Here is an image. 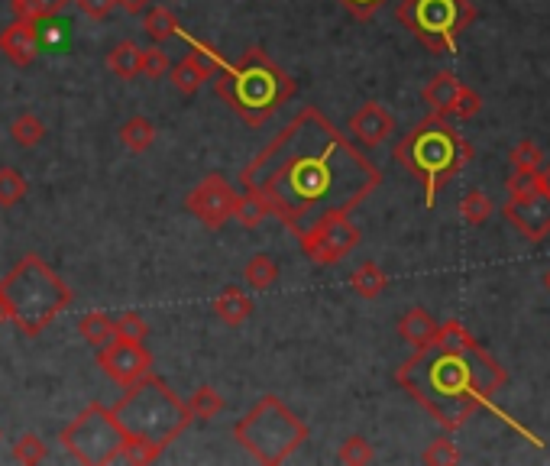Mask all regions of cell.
<instances>
[{
    "instance_id": "22",
    "label": "cell",
    "mask_w": 550,
    "mask_h": 466,
    "mask_svg": "<svg viewBox=\"0 0 550 466\" xmlns=\"http://www.w3.org/2000/svg\"><path fill=\"white\" fill-rule=\"evenodd\" d=\"M120 140L123 146L130 149V153H149L156 143V127H153V120H146V117H130L127 123L120 127Z\"/></svg>"
},
{
    "instance_id": "32",
    "label": "cell",
    "mask_w": 550,
    "mask_h": 466,
    "mask_svg": "<svg viewBox=\"0 0 550 466\" xmlns=\"http://www.w3.org/2000/svg\"><path fill=\"white\" fill-rule=\"evenodd\" d=\"M508 162H512V169H521V172H541L544 153L534 140H521L512 153H508Z\"/></svg>"
},
{
    "instance_id": "2",
    "label": "cell",
    "mask_w": 550,
    "mask_h": 466,
    "mask_svg": "<svg viewBox=\"0 0 550 466\" xmlns=\"http://www.w3.org/2000/svg\"><path fill=\"white\" fill-rule=\"evenodd\" d=\"M395 382L450 434L476 411H489L495 395L508 386V373L460 321L450 318L437 324L431 344L418 347L398 366Z\"/></svg>"
},
{
    "instance_id": "9",
    "label": "cell",
    "mask_w": 550,
    "mask_h": 466,
    "mask_svg": "<svg viewBox=\"0 0 550 466\" xmlns=\"http://www.w3.org/2000/svg\"><path fill=\"white\" fill-rule=\"evenodd\" d=\"M59 444L65 447L68 457H75L85 466H107L117 463L127 444V434L117 424L114 411L101 402H91L88 408H81V415H75L65 424L59 434Z\"/></svg>"
},
{
    "instance_id": "14",
    "label": "cell",
    "mask_w": 550,
    "mask_h": 466,
    "mask_svg": "<svg viewBox=\"0 0 550 466\" xmlns=\"http://www.w3.org/2000/svg\"><path fill=\"white\" fill-rule=\"evenodd\" d=\"M350 133L360 146L373 149L395 133V117L385 111L379 101H366L360 111L350 117Z\"/></svg>"
},
{
    "instance_id": "8",
    "label": "cell",
    "mask_w": 550,
    "mask_h": 466,
    "mask_svg": "<svg viewBox=\"0 0 550 466\" xmlns=\"http://www.w3.org/2000/svg\"><path fill=\"white\" fill-rule=\"evenodd\" d=\"M395 17L424 49L453 52L476 20V7L470 0H402Z\"/></svg>"
},
{
    "instance_id": "4",
    "label": "cell",
    "mask_w": 550,
    "mask_h": 466,
    "mask_svg": "<svg viewBox=\"0 0 550 466\" xmlns=\"http://www.w3.org/2000/svg\"><path fill=\"white\" fill-rule=\"evenodd\" d=\"M75 292L43 256L26 253L0 279V324H13L23 337H39L46 327L72 308Z\"/></svg>"
},
{
    "instance_id": "17",
    "label": "cell",
    "mask_w": 550,
    "mask_h": 466,
    "mask_svg": "<svg viewBox=\"0 0 550 466\" xmlns=\"http://www.w3.org/2000/svg\"><path fill=\"white\" fill-rule=\"evenodd\" d=\"M437 334V321L431 318L424 308H408L402 318H398V337L405 340V344L411 347H424V344H431Z\"/></svg>"
},
{
    "instance_id": "40",
    "label": "cell",
    "mask_w": 550,
    "mask_h": 466,
    "mask_svg": "<svg viewBox=\"0 0 550 466\" xmlns=\"http://www.w3.org/2000/svg\"><path fill=\"white\" fill-rule=\"evenodd\" d=\"M337 4H340L343 10H347L353 20H363V23H366V20H373L376 13H379L385 4H389V0H337Z\"/></svg>"
},
{
    "instance_id": "5",
    "label": "cell",
    "mask_w": 550,
    "mask_h": 466,
    "mask_svg": "<svg viewBox=\"0 0 550 466\" xmlns=\"http://www.w3.org/2000/svg\"><path fill=\"white\" fill-rule=\"evenodd\" d=\"M473 159V146L450 117L428 114L415 123L395 146V162L424 185V208H434L440 191L457 178Z\"/></svg>"
},
{
    "instance_id": "11",
    "label": "cell",
    "mask_w": 550,
    "mask_h": 466,
    "mask_svg": "<svg viewBox=\"0 0 550 466\" xmlns=\"http://www.w3.org/2000/svg\"><path fill=\"white\" fill-rule=\"evenodd\" d=\"M185 211L195 214L208 230H220L227 221H233V211H237V191H233V185L224 175L214 172L188 191Z\"/></svg>"
},
{
    "instance_id": "13",
    "label": "cell",
    "mask_w": 550,
    "mask_h": 466,
    "mask_svg": "<svg viewBox=\"0 0 550 466\" xmlns=\"http://www.w3.org/2000/svg\"><path fill=\"white\" fill-rule=\"evenodd\" d=\"M502 217L512 224L521 237L538 243L550 233V198L544 195V188H534L521 198H505Z\"/></svg>"
},
{
    "instance_id": "28",
    "label": "cell",
    "mask_w": 550,
    "mask_h": 466,
    "mask_svg": "<svg viewBox=\"0 0 550 466\" xmlns=\"http://www.w3.org/2000/svg\"><path fill=\"white\" fill-rule=\"evenodd\" d=\"M492 211H495V204H492V198L486 195V191H479V188H473V191H466L463 195V201H460V217L470 227H479V224H486L489 217H492Z\"/></svg>"
},
{
    "instance_id": "1",
    "label": "cell",
    "mask_w": 550,
    "mask_h": 466,
    "mask_svg": "<svg viewBox=\"0 0 550 466\" xmlns=\"http://www.w3.org/2000/svg\"><path fill=\"white\" fill-rule=\"evenodd\" d=\"M243 191L301 237L324 217L350 214L382 185V172L318 107H301L240 175Z\"/></svg>"
},
{
    "instance_id": "44",
    "label": "cell",
    "mask_w": 550,
    "mask_h": 466,
    "mask_svg": "<svg viewBox=\"0 0 550 466\" xmlns=\"http://www.w3.org/2000/svg\"><path fill=\"white\" fill-rule=\"evenodd\" d=\"M541 282H544V289H547V292H550V269H547V272H544V279H541Z\"/></svg>"
},
{
    "instance_id": "27",
    "label": "cell",
    "mask_w": 550,
    "mask_h": 466,
    "mask_svg": "<svg viewBox=\"0 0 550 466\" xmlns=\"http://www.w3.org/2000/svg\"><path fill=\"white\" fill-rule=\"evenodd\" d=\"M10 136L13 143L23 146V149H33L46 140V123L39 120L36 114H20L17 120L10 123Z\"/></svg>"
},
{
    "instance_id": "34",
    "label": "cell",
    "mask_w": 550,
    "mask_h": 466,
    "mask_svg": "<svg viewBox=\"0 0 550 466\" xmlns=\"http://www.w3.org/2000/svg\"><path fill=\"white\" fill-rule=\"evenodd\" d=\"M233 217L243 224V227H259L263 224V217H269L266 204L259 201L256 195H250V191H243V195H237V211H233Z\"/></svg>"
},
{
    "instance_id": "39",
    "label": "cell",
    "mask_w": 550,
    "mask_h": 466,
    "mask_svg": "<svg viewBox=\"0 0 550 466\" xmlns=\"http://www.w3.org/2000/svg\"><path fill=\"white\" fill-rule=\"evenodd\" d=\"M534 188H541V172H521V169H515L512 175L505 178L508 198H521V195H528V191H534Z\"/></svg>"
},
{
    "instance_id": "18",
    "label": "cell",
    "mask_w": 550,
    "mask_h": 466,
    "mask_svg": "<svg viewBox=\"0 0 550 466\" xmlns=\"http://www.w3.org/2000/svg\"><path fill=\"white\" fill-rule=\"evenodd\" d=\"M214 314L224 324H230V327H240V324H246V318L253 314V301L246 298L237 285H227L224 292H220L217 298H214Z\"/></svg>"
},
{
    "instance_id": "43",
    "label": "cell",
    "mask_w": 550,
    "mask_h": 466,
    "mask_svg": "<svg viewBox=\"0 0 550 466\" xmlns=\"http://www.w3.org/2000/svg\"><path fill=\"white\" fill-rule=\"evenodd\" d=\"M541 188H544V195L550 198V162L547 166H541Z\"/></svg>"
},
{
    "instance_id": "10",
    "label": "cell",
    "mask_w": 550,
    "mask_h": 466,
    "mask_svg": "<svg viewBox=\"0 0 550 466\" xmlns=\"http://www.w3.org/2000/svg\"><path fill=\"white\" fill-rule=\"evenodd\" d=\"M298 243H301V253H305L311 263L337 266L340 259H347L356 246H360V227L350 221V214H334L301 233Z\"/></svg>"
},
{
    "instance_id": "42",
    "label": "cell",
    "mask_w": 550,
    "mask_h": 466,
    "mask_svg": "<svg viewBox=\"0 0 550 466\" xmlns=\"http://www.w3.org/2000/svg\"><path fill=\"white\" fill-rule=\"evenodd\" d=\"M146 4H149V0H117V7L127 10L130 17H133V13H143V10H146Z\"/></svg>"
},
{
    "instance_id": "36",
    "label": "cell",
    "mask_w": 550,
    "mask_h": 466,
    "mask_svg": "<svg viewBox=\"0 0 550 466\" xmlns=\"http://www.w3.org/2000/svg\"><path fill=\"white\" fill-rule=\"evenodd\" d=\"M162 457V447H156L153 441H143V437H127V444H123V454L120 460H127V463H156Z\"/></svg>"
},
{
    "instance_id": "35",
    "label": "cell",
    "mask_w": 550,
    "mask_h": 466,
    "mask_svg": "<svg viewBox=\"0 0 550 466\" xmlns=\"http://www.w3.org/2000/svg\"><path fill=\"white\" fill-rule=\"evenodd\" d=\"M114 337L117 340H146L149 337V324L143 321V314L136 311H123L114 318Z\"/></svg>"
},
{
    "instance_id": "20",
    "label": "cell",
    "mask_w": 550,
    "mask_h": 466,
    "mask_svg": "<svg viewBox=\"0 0 550 466\" xmlns=\"http://www.w3.org/2000/svg\"><path fill=\"white\" fill-rule=\"evenodd\" d=\"M140 59H143V49L133 43V39H123V43H117L114 49H110L107 56V72H114L117 78L123 81H133L136 75H140Z\"/></svg>"
},
{
    "instance_id": "7",
    "label": "cell",
    "mask_w": 550,
    "mask_h": 466,
    "mask_svg": "<svg viewBox=\"0 0 550 466\" xmlns=\"http://www.w3.org/2000/svg\"><path fill=\"white\" fill-rule=\"evenodd\" d=\"M308 437H311L308 424L279 395H263L233 424V441L263 466L285 463L292 454H298L301 444H308Z\"/></svg>"
},
{
    "instance_id": "38",
    "label": "cell",
    "mask_w": 550,
    "mask_h": 466,
    "mask_svg": "<svg viewBox=\"0 0 550 466\" xmlns=\"http://www.w3.org/2000/svg\"><path fill=\"white\" fill-rule=\"evenodd\" d=\"M169 68H172V62H169V56H165V52H162L159 46H153V49H143V59H140V75H146V78L159 81V78L169 75Z\"/></svg>"
},
{
    "instance_id": "41",
    "label": "cell",
    "mask_w": 550,
    "mask_h": 466,
    "mask_svg": "<svg viewBox=\"0 0 550 466\" xmlns=\"http://www.w3.org/2000/svg\"><path fill=\"white\" fill-rule=\"evenodd\" d=\"M75 4H78L81 13H85V17H91V20H107L110 13H114L117 0H75Z\"/></svg>"
},
{
    "instance_id": "23",
    "label": "cell",
    "mask_w": 550,
    "mask_h": 466,
    "mask_svg": "<svg viewBox=\"0 0 550 466\" xmlns=\"http://www.w3.org/2000/svg\"><path fill=\"white\" fill-rule=\"evenodd\" d=\"M72 0H10V10L13 17L20 20H33V23H43L52 20L55 13H62Z\"/></svg>"
},
{
    "instance_id": "26",
    "label": "cell",
    "mask_w": 550,
    "mask_h": 466,
    "mask_svg": "<svg viewBox=\"0 0 550 466\" xmlns=\"http://www.w3.org/2000/svg\"><path fill=\"white\" fill-rule=\"evenodd\" d=\"M185 405H188L191 418H195V421H211V418H217L220 411L227 408L224 395H220L217 389H211V386L195 389V395H191V399H188Z\"/></svg>"
},
{
    "instance_id": "3",
    "label": "cell",
    "mask_w": 550,
    "mask_h": 466,
    "mask_svg": "<svg viewBox=\"0 0 550 466\" xmlns=\"http://www.w3.org/2000/svg\"><path fill=\"white\" fill-rule=\"evenodd\" d=\"M214 88L233 114L246 127H263L282 107L295 98V78L275 62L263 46H250L237 59H227L217 68Z\"/></svg>"
},
{
    "instance_id": "21",
    "label": "cell",
    "mask_w": 550,
    "mask_h": 466,
    "mask_svg": "<svg viewBox=\"0 0 550 466\" xmlns=\"http://www.w3.org/2000/svg\"><path fill=\"white\" fill-rule=\"evenodd\" d=\"M350 289L360 295V298L373 301V298H379L385 289H389V276H385L379 263H363L350 276Z\"/></svg>"
},
{
    "instance_id": "19",
    "label": "cell",
    "mask_w": 550,
    "mask_h": 466,
    "mask_svg": "<svg viewBox=\"0 0 550 466\" xmlns=\"http://www.w3.org/2000/svg\"><path fill=\"white\" fill-rule=\"evenodd\" d=\"M143 33L153 39V46H162V43H169V39H175L178 33H182V26H178L175 20V13L169 7H149L143 13Z\"/></svg>"
},
{
    "instance_id": "15",
    "label": "cell",
    "mask_w": 550,
    "mask_h": 466,
    "mask_svg": "<svg viewBox=\"0 0 550 466\" xmlns=\"http://www.w3.org/2000/svg\"><path fill=\"white\" fill-rule=\"evenodd\" d=\"M0 52L13 62V65H33L39 56V26L33 20H13L0 30Z\"/></svg>"
},
{
    "instance_id": "12",
    "label": "cell",
    "mask_w": 550,
    "mask_h": 466,
    "mask_svg": "<svg viewBox=\"0 0 550 466\" xmlns=\"http://www.w3.org/2000/svg\"><path fill=\"white\" fill-rule=\"evenodd\" d=\"M98 366L107 379L127 389L130 382L153 373V353L143 347V340H110L98 350Z\"/></svg>"
},
{
    "instance_id": "24",
    "label": "cell",
    "mask_w": 550,
    "mask_h": 466,
    "mask_svg": "<svg viewBox=\"0 0 550 466\" xmlns=\"http://www.w3.org/2000/svg\"><path fill=\"white\" fill-rule=\"evenodd\" d=\"M78 334H81V340H88L91 347L101 350L104 344H110V340H114V318H107L104 311H91V314H85V318H81Z\"/></svg>"
},
{
    "instance_id": "37",
    "label": "cell",
    "mask_w": 550,
    "mask_h": 466,
    "mask_svg": "<svg viewBox=\"0 0 550 466\" xmlns=\"http://www.w3.org/2000/svg\"><path fill=\"white\" fill-rule=\"evenodd\" d=\"M479 111H483V94L473 91L470 85H463L457 101H453V107H450V117L453 120H473Z\"/></svg>"
},
{
    "instance_id": "31",
    "label": "cell",
    "mask_w": 550,
    "mask_h": 466,
    "mask_svg": "<svg viewBox=\"0 0 550 466\" xmlns=\"http://www.w3.org/2000/svg\"><path fill=\"white\" fill-rule=\"evenodd\" d=\"M373 444L366 441V437H360V434H353V437H347V441L340 444V450H337V460L340 463H347V466H366V463H373Z\"/></svg>"
},
{
    "instance_id": "16",
    "label": "cell",
    "mask_w": 550,
    "mask_h": 466,
    "mask_svg": "<svg viewBox=\"0 0 550 466\" xmlns=\"http://www.w3.org/2000/svg\"><path fill=\"white\" fill-rule=\"evenodd\" d=\"M460 88H463V81L453 72H437L421 91V101L428 104V114L450 117V107H453V101H457Z\"/></svg>"
},
{
    "instance_id": "33",
    "label": "cell",
    "mask_w": 550,
    "mask_h": 466,
    "mask_svg": "<svg viewBox=\"0 0 550 466\" xmlns=\"http://www.w3.org/2000/svg\"><path fill=\"white\" fill-rule=\"evenodd\" d=\"M421 460L428 466H457L463 460L460 447L450 441V437H437V441L428 444V450L421 454Z\"/></svg>"
},
{
    "instance_id": "6",
    "label": "cell",
    "mask_w": 550,
    "mask_h": 466,
    "mask_svg": "<svg viewBox=\"0 0 550 466\" xmlns=\"http://www.w3.org/2000/svg\"><path fill=\"white\" fill-rule=\"evenodd\" d=\"M110 411H114L123 434L153 441L162 450L172 441H178V437L188 431V424L195 421L188 405L178 399L169 382L153 373L130 382L127 392L120 395V402Z\"/></svg>"
},
{
    "instance_id": "25",
    "label": "cell",
    "mask_w": 550,
    "mask_h": 466,
    "mask_svg": "<svg viewBox=\"0 0 550 466\" xmlns=\"http://www.w3.org/2000/svg\"><path fill=\"white\" fill-rule=\"evenodd\" d=\"M243 276H246V282H250L256 292H266V289H272L275 282H279V263H275L272 256L259 253V256L250 259V263H246Z\"/></svg>"
},
{
    "instance_id": "30",
    "label": "cell",
    "mask_w": 550,
    "mask_h": 466,
    "mask_svg": "<svg viewBox=\"0 0 550 466\" xmlns=\"http://www.w3.org/2000/svg\"><path fill=\"white\" fill-rule=\"evenodd\" d=\"M49 457V447L39 434H23L17 444H13V460L20 466H39Z\"/></svg>"
},
{
    "instance_id": "29",
    "label": "cell",
    "mask_w": 550,
    "mask_h": 466,
    "mask_svg": "<svg viewBox=\"0 0 550 466\" xmlns=\"http://www.w3.org/2000/svg\"><path fill=\"white\" fill-rule=\"evenodd\" d=\"M26 178L10 169V166H0V208H17V204L26 198Z\"/></svg>"
}]
</instances>
